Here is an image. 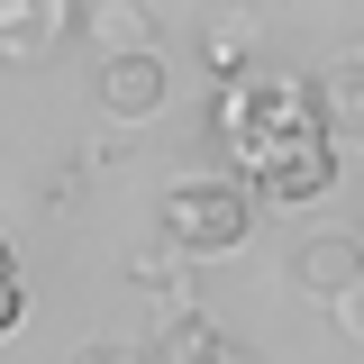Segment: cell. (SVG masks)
<instances>
[{"label":"cell","instance_id":"8992f818","mask_svg":"<svg viewBox=\"0 0 364 364\" xmlns=\"http://www.w3.org/2000/svg\"><path fill=\"white\" fill-rule=\"evenodd\" d=\"M310 100H318V128L328 136H364V55L346 46V55H328L310 73Z\"/></svg>","mask_w":364,"mask_h":364},{"label":"cell","instance_id":"5b68a950","mask_svg":"<svg viewBox=\"0 0 364 364\" xmlns=\"http://www.w3.org/2000/svg\"><path fill=\"white\" fill-rule=\"evenodd\" d=\"M73 28H82V9H64V0H0V55H9V64L55 55Z\"/></svg>","mask_w":364,"mask_h":364},{"label":"cell","instance_id":"ba28073f","mask_svg":"<svg viewBox=\"0 0 364 364\" xmlns=\"http://www.w3.org/2000/svg\"><path fill=\"white\" fill-rule=\"evenodd\" d=\"M146 364H237V337L219 318H173V328H155Z\"/></svg>","mask_w":364,"mask_h":364},{"label":"cell","instance_id":"4fadbf2b","mask_svg":"<svg viewBox=\"0 0 364 364\" xmlns=\"http://www.w3.org/2000/svg\"><path fill=\"white\" fill-rule=\"evenodd\" d=\"M355 55H364V37H355Z\"/></svg>","mask_w":364,"mask_h":364},{"label":"cell","instance_id":"6da1fadb","mask_svg":"<svg viewBox=\"0 0 364 364\" xmlns=\"http://www.w3.org/2000/svg\"><path fill=\"white\" fill-rule=\"evenodd\" d=\"M210 146L228 155V182H246L255 200H318L337 182V136L318 128L310 82L264 64L210 91Z\"/></svg>","mask_w":364,"mask_h":364},{"label":"cell","instance_id":"7a4b0ae2","mask_svg":"<svg viewBox=\"0 0 364 364\" xmlns=\"http://www.w3.org/2000/svg\"><path fill=\"white\" fill-rule=\"evenodd\" d=\"M155 228H164L173 255H228V246H246V228H255V191L228 182V173H182V182H164Z\"/></svg>","mask_w":364,"mask_h":364},{"label":"cell","instance_id":"8fae6325","mask_svg":"<svg viewBox=\"0 0 364 364\" xmlns=\"http://www.w3.org/2000/svg\"><path fill=\"white\" fill-rule=\"evenodd\" d=\"M337 328H346V337H355V346H364V282H355V291H346V301H337Z\"/></svg>","mask_w":364,"mask_h":364},{"label":"cell","instance_id":"30bf717a","mask_svg":"<svg viewBox=\"0 0 364 364\" xmlns=\"http://www.w3.org/2000/svg\"><path fill=\"white\" fill-rule=\"evenodd\" d=\"M64 364H146V346H119V337H91V346H73Z\"/></svg>","mask_w":364,"mask_h":364},{"label":"cell","instance_id":"9c48e42d","mask_svg":"<svg viewBox=\"0 0 364 364\" xmlns=\"http://www.w3.org/2000/svg\"><path fill=\"white\" fill-rule=\"evenodd\" d=\"M18 318H28V264H18V246L0 237V337H9Z\"/></svg>","mask_w":364,"mask_h":364},{"label":"cell","instance_id":"3957f363","mask_svg":"<svg viewBox=\"0 0 364 364\" xmlns=\"http://www.w3.org/2000/svg\"><path fill=\"white\" fill-rule=\"evenodd\" d=\"M164 91H173V73H164L155 46H146V55H100V64H91V100H100L109 119H155Z\"/></svg>","mask_w":364,"mask_h":364},{"label":"cell","instance_id":"7c38bea8","mask_svg":"<svg viewBox=\"0 0 364 364\" xmlns=\"http://www.w3.org/2000/svg\"><path fill=\"white\" fill-rule=\"evenodd\" d=\"M237 364H246V346H237Z\"/></svg>","mask_w":364,"mask_h":364},{"label":"cell","instance_id":"277c9868","mask_svg":"<svg viewBox=\"0 0 364 364\" xmlns=\"http://www.w3.org/2000/svg\"><path fill=\"white\" fill-rule=\"evenodd\" d=\"M364 282V237H346V228H318V237H301L291 246V291H310V301H346Z\"/></svg>","mask_w":364,"mask_h":364},{"label":"cell","instance_id":"52a82bcc","mask_svg":"<svg viewBox=\"0 0 364 364\" xmlns=\"http://www.w3.org/2000/svg\"><path fill=\"white\" fill-rule=\"evenodd\" d=\"M191 37H200V64H210L219 82L255 73V18H246V9H210V18H200Z\"/></svg>","mask_w":364,"mask_h":364}]
</instances>
